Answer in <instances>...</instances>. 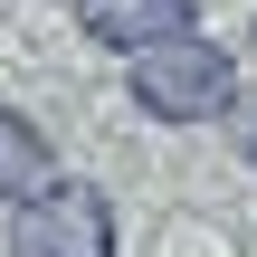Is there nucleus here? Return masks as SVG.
I'll return each instance as SVG.
<instances>
[{
	"instance_id": "f257e3e1",
	"label": "nucleus",
	"mask_w": 257,
	"mask_h": 257,
	"mask_svg": "<svg viewBox=\"0 0 257 257\" xmlns=\"http://www.w3.org/2000/svg\"><path fill=\"white\" fill-rule=\"evenodd\" d=\"M124 86H134V114H153V124H229L238 57L219 38L181 29V38H153L143 57H124Z\"/></svg>"
},
{
	"instance_id": "f03ea898",
	"label": "nucleus",
	"mask_w": 257,
	"mask_h": 257,
	"mask_svg": "<svg viewBox=\"0 0 257 257\" xmlns=\"http://www.w3.org/2000/svg\"><path fill=\"white\" fill-rule=\"evenodd\" d=\"M10 257H114V200L95 181H38L29 200H10Z\"/></svg>"
},
{
	"instance_id": "7ed1b4c3",
	"label": "nucleus",
	"mask_w": 257,
	"mask_h": 257,
	"mask_svg": "<svg viewBox=\"0 0 257 257\" xmlns=\"http://www.w3.org/2000/svg\"><path fill=\"white\" fill-rule=\"evenodd\" d=\"M76 29H86L95 48H114V57H143L153 38L200 29V10H191V0H76Z\"/></svg>"
},
{
	"instance_id": "20e7f679",
	"label": "nucleus",
	"mask_w": 257,
	"mask_h": 257,
	"mask_svg": "<svg viewBox=\"0 0 257 257\" xmlns=\"http://www.w3.org/2000/svg\"><path fill=\"white\" fill-rule=\"evenodd\" d=\"M38 181H48V134L19 105H0V200H29Z\"/></svg>"
},
{
	"instance_id": "39448f33",
	"label": "nucleus",
	"mask_w": 257,
	"mask_h": 257,
	"mask_svg": "<svg viewBox=\"0 0 257 257\" xmlns=\"http://www.w3.org/2000/svg\"><path fill=\"white\" fill-rule=\"evenodd\" d=\"M229 143H238V162L257 172V95H238V105H229Z\"/></svg>"
},
{
	"instance_id": "423d86ee",
	"label": "nucleus",
	"mask_w": 257,
	"mask_h": 257,
	"mask_svg": "<svg viewBox=\"0 0 257 257\" xmlns=\"http://www.w3.org/2000/svg\"><path fill=\"white\" fill-rule=\"evenodd\" d=\"M248 48H257V29H248Z\"/></svg>"
}]
</instances>
